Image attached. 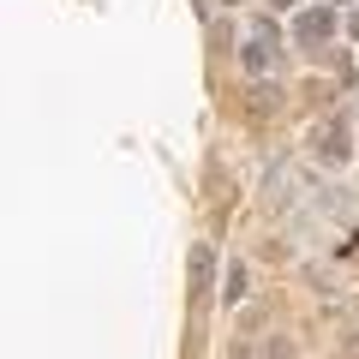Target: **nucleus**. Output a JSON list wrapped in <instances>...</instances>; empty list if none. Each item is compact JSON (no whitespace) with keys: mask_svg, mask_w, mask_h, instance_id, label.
<instances>
[{"mask_svg":"<svg viewBox=\"0 0 359 359\" xmlns=\"http://www.w3.org/2000/svg\"><path fill=\"white\" fill-rule=\"evenodd\" d=\"M323 162H347V150H353V132H347V120H330V132L318 138Z\"/></svg>","mask_w":359,"mask_h":359,"instance_id":"2","label":"nucleus"},{"mask_svg":"<svg viewBox=\"0 0 359 359\" xmlns=\"http://www.w3.org/2000/svg\"><path fill=\"white\" fill-rule=\"evenodd\" d=\"M269 6H282V13H287V6H299V0H269Z\"/></svg>","mask_w":359,"mask_h":359,"instance_id":"5","label":"nucleus"},{"mask_svg":"<svg viewBox=\"0 0 359 359\" xmlns=\"http://www.w3.org/2000/svg\"><path fill=\"white\" fill-rule=\"evenodd\" d=\"M335 30V6H318V13H299V42H311L318 48L323 36Z\"/></svg>","mask_w":359,"mask_h":359,"instance_id":"3","label":"nucleus"},{"mask_svg":"<svg viewBox=\"0 0 359 359\" xmlns=\"http://www.w3.org/2000/svg\"><path fill=\"white\" fill-rule=\"evenodd\" d=\"M353 36H359V18H353Z\"/></svg>","mask_w":359,"mask_h":359,"instance_id":"6","label":"nucleus"},{"mask_svg":"<svg viewBox=\"0 0 359 359\" xmlns=\"http://www.w3.org/2000/svg\"><path fill=\"white\" fill-rule=\"evenodd\" d=\"M245 299V264H228V276H222V306H240Z\"/></svg>","mask_w":359,"mask_h":359,"instance_id":"4","label":"nucleus"},{"mask_svg":"<svg viewBox=\"0 0 359 359\" xmlns=\"http://www.w3.org/2000/svg\"><path fill=\"white\" fill-rule=\"evenodd\" d=\"M276 42H282V36H276V18H257V30H252V42H245V72H252V78H264L269 72V66H276Z\"/></svg>","mask_w":359,"mask_h":359,"instance_id":"1","label":"nucleus"}]
</instances>
